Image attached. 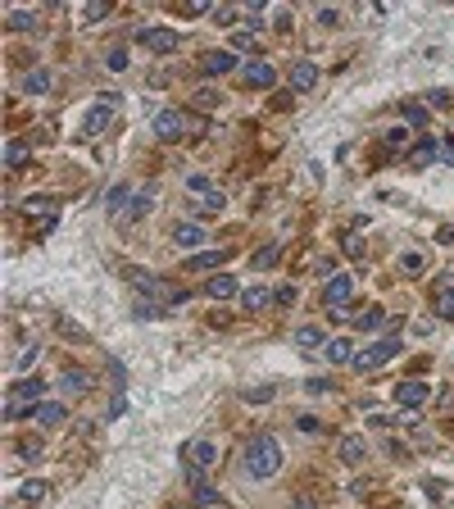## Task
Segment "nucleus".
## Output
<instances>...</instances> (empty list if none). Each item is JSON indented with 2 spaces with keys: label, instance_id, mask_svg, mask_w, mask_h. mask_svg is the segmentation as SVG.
<instances>
[{
  "label": "nucleus",
  "instance_id": "1",
  "mask_svg": "<svg viewBox=\"0 0 454 509\" xmlns=\"http://www.w3.org/2000/svg\"><path fill=\"white\" fill-rule=\"evenodd\" d=\"M241 464H245V473H250L254 482H268V478H277L282 473V445L277 437H254L250 445H245V455H241Z\"/></svg>",
  "mask_w": 454,
  "mask_h": 509
},
{
  "label": "nucleus",
  "instance_id": "2",
  "mask_svg": "<svg viewBox=\"0 0 454 509\" xmlns=\"http://www.w3.org/2000/svg\"><path fill=\"white\" fill-rule=\"evenodd\" d=\"M36 400H41V382L28 378V382H14L5 395V418L14 423V418H23V409H36Z\"/></svg>",
  "mask_w": 454,
  "mask_h": 509
},
{
  "label": "nucleus",
  "instance_id": "3",
  "mask_svg": "<svg viewBox=\"0 0 454 509\" xmlns=\"http://www.w3.org/2000/svg\"><path fill=\"white\" fill-rule=\"evenodd\" d=\"M132 287H137L141 296H159V301H164V305H182V301H187V291H182V287H173V282H164V278H155V273H132Z\"/></svg>",
  "mask_w": 454,
  "mask_h": 509
},
{
  "label": "nucleus",
  "instance_id": "4",
  "mask_svg": "<svg viewBox=\"0 0 454 509\" xmlns=\"http://www.w3.org/2000/svg\"><path fill=\"white\" fill-rule=\"evenodd\" d=\"M396 355H400V337L391 332V337L377 341L373 351H359V355H354V373H377V368H382L386 359H396Z\"/></svg>",
  "mask_w": 454,
  "mask_h": 509
},
{
  "label": "nucleus",
  "instance_id": "5",
  "mask_svg": "<svg viewBox=\"0 0 454 509\" xmlns=\"http://www.w3.org/2000/svg\"><path fill=\"white\" fill-rule=\"evenodd\" d=\"M214 459H218V445L210 437H195V441L182 445V464H187V473H200V468H210Z\"/></svg>",
  "mask_w": 454,
  "mask_h": 509
},
{
  "label": "nucleus",
  "instance_id": "6",
  "mask_svg": "<svg viewBox=\"0 0 454 509\" xmlns=\"http://www.w3.org/2000/svg\"><path fill=\"white\" fill-rule=\"evenodd\" d=\"M350 301H354V278H350V273H336V278H327L323 305H327V309H350Z\"/></svg>",
  "mask_w": 454,
  "mask_h": 509
},
{
  "label": "nucleus",
  "instance_id": "7",
  "mask_svg": "<svg viewBox=\"0 0 454 509\" xmlns=\"http://www.w3.org/2000/svg\"><path fill=\"white\" fill-rule=\"evenodd\" d=\"M118 105H123L118 96H114V91H105L100 101L91 105V114H87V128H82V132H87V136H96V132H105L109 123H114V109H118Z\"/></svg>",
  "mask_w": 454,
  "mask_h": 509
},
{
  "label": "nucleus",
  "instance_id": "8",
  "mask_svg": "<svg viewBox=\"0 0 454 509\" xmlns=\"http://www.w3.org/2000/svg\"><path fill=\"white\" fill-rule=\"evenodd\" d=\"M187 128L195 132V123L182 119V109H159V114H155V136H159V141H177Z\"/></svg>",
  "mask_w": 454,
  "mask_h": 509
},
{
  "label": "nucleus",
  "instance_id": "9",
  "mask_svg": "<svg viewBox=\"0 0 454 509\" xmlns=\"http://www.w3.org/2000/svg\"><path fill=\"white\" fill-rule=\"evenodd\" d=\"M241 82L245 86H259V91H268V86L277 82L273 64H264V59H250V64H241Z\"/></svg>",
  "mask_w": 454,
  "mask_h": 509
},
{
  "label": "nucleus",
  "instance_id": "10",
  "mask_svg": "<svg viewBox=\"0 0 454 509\" xmlns=\"http://www.w3.org/2000/svg\"><path fill=\"white\" fill-rule=\"evenodd\" d=\"M141 46L155 51V55H173L177 51V32L173 28H150V32H141Z\"/></svg>",
  "mask_w": 454,
  "mask_h": 509
},
{
  "label": "nucleus",
  "instance_id": "11",
  "mask_svg": "<svg viewBox=\"0 0 454 509\" xmlns=\"http://www.w3.org/2000/svg\"><path fill=\"white\" fill-rule=\"evenodd\" d=\"M432 309H436V318H454V278H440V282H436Z\"/></svg>",
  "mask_w": 454,
  "mask_h": 509
},
{
  "label": "nucleus",
  "instance_id": "12",
  "mask_svg": "<svg viewBox=\"0 0 454 509\" xmlns=\"http://www.w3.org/2000/svg\"><path fill=\"white\" fill-rule=\"evenodd\" d=\"M427 395H432V387H427V382H400V387H396V400H400L404 409L427 405Z\"/></svg>",
  "mask_w": 454,
  "mask_h": 509
},
{
  "label": "nucleus",
  "instance_id": "13",
  "mask_svg": "<svg viewBox=\"0 0 454 509\" xmlns=\"http://www.w3.org/2000/svg\"><path fill=\"white\" fill-rule=\"evenodd\" d=\"M318 86V69L309 59H300V64H291V91H314Z\"/></svg>",
  "mask_w": 454,
  "mask_h": 509
},
{
  "label": "nucleus",
  "instance_id": "14",
  "mask_svg": "<svg viewBox=\"0 0 454 509\" xmlns=\"http://www.w3.org/2000/svg\"><path fill=\"white\" fill-rule=\"evenodd\" d=\"M191 478V495H195V505H214V509H223V495L214 491V482H205L200 473H187Z\"/></svg>",
  "mask_w": 454,
  "mask_h": 509
},
{
  "label": "nucleus",
  "instance_id": "15",
  "mask_svg": "<svg viewBox=\"0 0 454 509\" xmlns=\"http://www.w3.org/2000/svg\"><path fill=\"white\" fill-rule=\"evenodd\" d=\"M436 155H440V141H432V136H423V141L409 151V164H413V168H423V164H432Z\"/></svg>",
  "mask_w": 454,
  "mask_h": 509
},
{
  "label": "nucleus",
  "instance_id": "16",
  "mask_svg": "<svg viewBox=\"0 0 454 509\" xmlns=\"http://www.w3.org/2000/svg\"><path fill=\"white\" fill-rule=\"evenodd\" d=\"M36 423H41V428L64 423V400H41V405H36Z\"/></svg>",
  "mask_w": 454,
  "mask_h": 509
},
{
  "label": "nucleus",
  "instance_id": "17",
  "mask_svg": "<svg viewBox=\"0 0 454 509\" xmlns=\"http://www.w3.org/2000/svg\"><path fill=\"white\" fill-rule=\"evenodd\" d=\"M23 214H46V218H55V214H59V201H55V196H28V201H23Z\"/></svg>",
  "mask_w": 454,
  "mask_h": 509
},
{
  "label": "nucleus",
  "instance_id": "18",
  "mask_svg": "<svg viewBox=\"0 0 454 509\" xmlns=\"http://www.w3.org/2000/svg\"><path fill=\"white\" fill-rule=\"evenodd\" d=\"M87 387H91V378L82 373V368H68V373L59 378V391H64V395H82Z\"/></svg>",
  "mask_w": 454,
  "mask_h": 509
},
{
  "label": "nucleus",
  "instance_id": "19",
  "mask_svg": "<svg viewBox=\"0 0 454 509\" xmlns=\"http://www.w3.org/2000/svg\"><path fill=\"white\" fill-rule=\"evenodd\" d=\"M200 241H205L200 223H177V228H173V246H200Z\"/></svg>",
  "mask_w": 454,
  "mask_h": 509
},
{
  "label": "nucleus",
  "instance_id": "20",
  "mask_svg": "<svg viewBox=\"0 0 454 509\" xmlns=\"http://www.w3.org/2000/svg\"><path fill=\"white\" fill-rule=\"evenodd\" d=\"M232 69H237V55H232V51L205 55V73H210V78H214V73H232Z\"/></svg>",
  "mask_w": 454,
  "mask_h": 509
},
{
  "label": "nucleus",
  "instance_id": "21",
  "mask_svg": "<svg viewBox=\"0 0 454 509\" xmlns=\"http://www.w3.org/2000/svg\"><path fill=\"white\" fill-rule=\"evenodd\" d=\"M123 205H132V187H128V182H118V187L105 191V209H109V214H118Z\"/></svg>",
  "mask_w": 454,
  "mask_h": 509
},
{
  "label": "nucleus",
  "instance_id": "22",
  "mask_svg": "<svg viewBox=\"0 0 454 509\" xmlns=\"http://www.w3.org/2000/svg\"><path fill=\"white\" fill-rule=\"evenodd\" d=\"M223 259H227V251H200V255H191L187 264H191L195 273H210V268H218V264H223Z\"/></svg>",
  "mask_w": 454,
  "mask_h": 509
},
{
  "label": "nucleus",
  "instance_id": "23",
  "mask_svg": "<svg viewBox=\"0 0 454 509\" xmlns=\"http://www.w3.org/2000/svg\"><path fill=\"white\" fill-rule=\"evenodd\" d=\"M296 346L300 351H318V346H327V332L323 328H296Z\"/></svg>",
  "mask_w": 454,
  "mask_h": 509
},
{
  "label": "nucleus",
  "instance_id": "24",
  "mask_svg": "<svg viewBox=\"0 0 454 509\" xmlns=\"http://www.w3.org/2000/svg\"><path fill=\"white\" fill-rule=\"evenodd\" d=\"M23 91H28V96H46V91H51V73H46V69H32L28 78H23Z\"/></svg>",
  "mask_w": 454,
  "mask_h": 509
},
{
  "label": "nucleus",
  "instance_id": "25",
  "mask_svg": "<svg viewBox=\"0 0 454 509\" xmlns=\"http://www.w3.org/2000/svg\"><path fill=\"white\" fill-rule=\"evenodd\" d=\"M150 205H155V187H145L141 196H132V205H128V214H123V218H145V214H150Z\"/></svg>",
  "mask_w": 454,
  "mask_h": 509
},
{
  "label": "nucleus",
  "instance_id": "26",
  "mask_svg": "<svg viewBox=\"0 0 454 509\" xmlns=\"http://www.w3.org/2000/svg\"><path fill=\"white\" fill-rule=\"evenodd\" d=\"M327 359H332V364H350V359H354V341H346V337L327 341Z\"/></svg>",
  "mask_w": 454,
  "mask_h": 509
},
{
  "label": "nucleus",
  "instance_id": "27",
  "mask_svg": "<svg viewBox=\"0 0 454 509\" xmlns=\"http://www.w3.org/2000/svg\"><path fill=\"white\" fill-rule=\"evenodd\" d=\"M382 323H386V309H363V314L359 318H354V328H359V332H377V328H382Z\"/></svg>",
  "mask_w": 454,
  "mask_h": 509
},
{
  "label": "nucleus",
  "instance_id": "28",
  "mask_svg": "<svg viewBox=\"0 0 454 509\" xmlns=\"http://www.w3.org/2000/svg\"><path fill=\"white\" fill-rule=\"evenodd\" d=\"M241 301H245V309L254 314V309H264L268 301H273V287H245V296H241Z\"/></svg>",
  "mask_w": 454,
  "mask_h": 509
},
{
  "label": "nucleus",
  "instance_id": "29",
  "mask_svg": "<svg viewBox=\"0 0 454 509\" xmlns=\"http://www.w3.org/2000/svg\"><path fill=\"white\" fill-rule=\"evenodd\" d=\"M214 296V301H227V296H237V282L232 278H223V273H218V278H210V287H205Z\"/></svg>",
  "mask_w": 454,
  "mask_h": 509
},
{
  "label": "nucleus",
  "instance_id": "30",
  "mask_svg": "<svg viewBox=\"0 0 454 509\" xmlns=\"http://www.w3.org/2000/svg\"><path fill=\"white\" fill-rule=\"evenodd\" d=\"M23 159H28V141H19V136H14V141H5V168H19Z\"/></svg>",
  "mask_w": 454,
  "mask_h": 509
},
{
  "label": "nucleus",
  "instance_id": "31",
  "mask_svg": "<svg viewBox=\"0 0 454 509\" xmlns=\"http://www.w3.org/2000/svg\"><path fill=\"white\" fill-rule=\"evenodd\" d=\"M5 23H9V32H32L36 28V14H32V9H14Z\"/></svg>",
  "mask_w": 454,
  "mask_h": 509
},
{
  "label": "nucleus",
  "instance_id": "32",
  "mask_svg": "<svg viewBox=\"0 0 454 509\" xmlns=\"http://www.w3.org/2000/svg\"><path fill=\"white\" fill-rule=\"evenodd\" d=\"M19 500H23V505H41V500H46V482H23V487H19Z\"/></svg>",
  "mask_w": 454,
  "mask_h": 509
},
{
  "label": "nucleus",
  "instance_id": "33",
  "mask_svg": "<svg viewBox=\"0 0 454 509\" xmlns=\"http://www.w3.org/2000/svg\"><path fill=\"white\" fill-rule=\"evenodd\" d=\"M341 459H346V464H359V459H363V441H359V437L341 441Z\"/></svg>",
  "mask_w": 454,
  "mask_h": 509
},
{
  "label": "nucleus",
  "instance_id": "34",
  "mask_svg": "<svg viewBox=\"0 0 454 509\" xmlns=\"http://www.w3.org/2000/svg\"><path fill=\"white\" fill-rule=\"evenodd\" d=\"M304 391H309V395H332L336 382L332 378H309V382H304Z\"/></svg>",
  "mask_w": 454,
  "mask_h": 509
},
{
  "label": "nucleus",
  "instance_id": "35",
  "mask_svg": "<svg viewBox=\"0 0 454 509\" xmlns=\"http://www.w3.org/2000/svg\"><path fill=\"white\" fill-rule=\"evenodd\" d=\"M277 264V246L268 241V246H259V255H254V268H273Z\"/></svg>",
  "mask_w": 454,
  "mask_h": 509
},
{
  "label": "nucleus",
  "instance_id": "36",
  "mask_svg": "<svg viewBox=\"0 0 454 509\" xmlns=\"http://www.w3.org/2000/svg\"><path fill=\"white\" fill-rule=\"evenodd\" d=\"M105 64L114 69V73H123V69H128V51H123V46H114V51L105 55Z\"/></svg>",
  "mask_w": 454,
  "mask_h": 509
},
{
  "label": "nucleus",
  "instance_id": "37",
  "mask_svg": "<svg viewBox=\"0 0 454 509\" xmlns=\"http://www.w3.org/2000/svg\"><path fill=\"white\" fill-rule=\"evenodd\" d=\"M400 268H404V273H423V255H418V251H404V255H400Z\"/></svg>",
  "mask_w": 454,
  "mask_h": 509
},
{
  "label": "nucleus",
  "instance_id": "38",
  "mask_svg": "<svg viewBox=\"0 0 454 509\" xmlns=\"http://www.w3.org/2000/svg\"><path fill=\"white\" fill-rule=\"evenodd\" d=\"M232 51H254V32H232Z\"/></svg>",
  "mask_w": 454,
  "mask_h": 509
},
{
  "label": "nucleus",
  "instance_id": "39",
  "mask_svg": "<svg viewBox=\"0 0 454 509\" xmlns=\"http://www.w3.org/2000/svg\"><path fill=\"white\" fill-rule=\"evenodd\" d=\"M227 201H223V191H210V196H200V209H210V214H218Z\"/></svg>",
  "mask_w": 454,
  "mask_h": 509
},
{
  "label": "nucleus",
  "instance_id": "40",
  "mask_svg": "<svg viewBox=\"0 0 454 509\" xmlns=\"http://www.w3.org/2000/svg\"><path fill=\"white\" fill-rule=\"evenodd\" d=\"M273 305H296V287H273Z\"/></svg>",
  "mask_w": 454,
  "mask_h": 509
},
{
  "label": "nucleus",
  "instance_id": "41",
  "mask_svg": "<svg viewBox=\"0 0 454 509\" xmlns=\"http://www.w3.org/2000/svg\"><path fill=\"white\" fill-rule=\"evenodd\" d=\"M187 187L195 191V196H210L214 187H210V178H205V173H195V178H187Z\"/></svg>",
  "mask_w": 454,
  "mask_h": 509
},
{
  "label": "nucleus",
  "instance_id": "42",
  "mask_svg": "<svg viewBox=\"0 0 454 509\" xmlns=\"http://www.w3.org/2000/svg\"><path fill=\"white\" fill-rule=\"evenodd\" d=\"M159 314H164L159 305H150V301H137V318H159Z\"/></svg>",
  "mask_w": 454,
  "mask_h": 509
},
{
  "label": "nucleus",
  "instance_id": "43",
  "mask_svg": "<svg viewBox=\"0 0 454 509\" xmlns=\"http://www.w3.org/2000/svg\"><path fill=\"white\" fill-rule=\"evenodd\" d=\"M109 378H114V387H123V382H128V368H123L118 359H109Z\"/></svg>",
  "mask_w": 454,
  "mask_h": 509
},
{
  "label": "nucleus",
  "instance_id": "44",
  "mask_svg": "<svg viewBox=\"0 0 454 509\" xmlns=\"http://www.w3.org/2000/svg\"><path fill=\"white\" fill-rule=\"evenodd\" d=\"M218 105V91H200L195 96V109H214Z\"/></svg>",
  "mask_w": 454,
  "mask_h": 509
},
{
  "label": "nucleus",
  "instance_id": "45",
  "mask_svg": "<svg viewBox=\"0 0 454 509\" xmlns=\"http://www.w3.org/2000/svg\"><path fill=\"white\" fill-rule=\"evenodd\" d=\"M268 395H273V387H254V391H245V400H254V405H264Z\"/></svg>",
  "mask_w": 454,
  "mask_h": 509
},
{
  "label": "nucleus",
  "instance_id": "46",
  "mask_svg": "<svg viewBox=\"0 0 454 509\" xmlns=\"http://www.w3.org/2000/svg\"><path fill=\"white\" fill-rule=\"evenodd\" d=\"M404 119H409V123H423L427 109H423V105H404Z\"/></svg>",
  "mask_w": 454,
  "mask_h": 509
},
{
  "label": "nucleus",
  "instance_id": "47",
  "mask_svg": "<svg viewBox=\"0 0 454 509\" xmlns=\"http://www.w3.org/2000/svg\"><path fill=\"white\" fill-rule=\"evenodd\" d=\"M123 409H128V400H123V391H114V400H109V418H118Z\"/></svg>",
  "mask_w": 454,
  "mask_h": 509
},
{
  "label": "nucleus",
  "instance_id": "48",
  "mask_svg": "<svg viewBox=\"0 0 454 509\" xmlns=\"http://www.w3.org/2000/svg\"><path fill=\"white\" fill-rule=\"evenodd\" d=\"M314 273H318V278H336V273H332V259H327V255L314 264Z\"/></svg>",
  "mask_w": 454,
  "mask_h": 509
},
{
  "label": "nucleus",
  "instance_id": "49",
  "mask_svg": "<svg viewBox=\"0 0 454 509\" xmlns=\"http://www.w3.org/2000/svg\"><path fill=\"white\" fill-rule=\"evenodd\" d=\"M19 455H23V459H36V455H41V445H36V441H23Z\"/></svg>",
  "mask_w": 454,
  "mask_h": 509
},
{
  "label": "nucleus",
  "instance_id": "50",
  "mask_svg": "<svg viewBox=\"0 0 454 509\" xmlns=\"http://www.w3.org/2000/svg\"><path fill=\"white\" fill-rule=\"evenodd\" d=\"M440 159H445V164H454V136H445V141H440Z\"/></svg>",
  "mask_w": 454,
  "mask_h": 509
},
{
  "label": "nucleus",
  "instance_id": "51",
  "mask_svg": "<svg viewBox=\"0 0 454 509\" xmlns=\"http://www.w3.org/2000/svg\"><path fill=\"white\" fill-rule=\"evenodd\" d=\"M109 14V5H87V23H96V19H105Z\"/></svg>",
  "mask_w": 454,
  "mask_h": 509
}]
</instances>
